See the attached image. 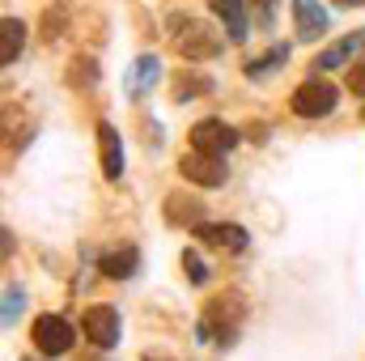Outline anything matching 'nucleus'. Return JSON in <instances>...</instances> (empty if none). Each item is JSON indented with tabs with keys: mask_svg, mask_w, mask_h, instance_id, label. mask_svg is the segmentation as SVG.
Wrapping results in <instances>:
<instances>
[{
	"mask_svg": "<svg viewBox=\"0 0 365 361\" xmlns=\"http://www.w3.org/2000/svg\"><path fill=\"white\" fill-rule=\"evenodd\" d=\"M175 51H179L182 60H212L217 51H221V39H217V30L208 26V21H195V17H187V21H175Z\"/></svg>",
	"mask_w": 365,
	"mask_h": 361,
	"instance_id": "f257e3e1",
	"label": "nucleus"
},
{
	"mask_svg": "<svg viewBox=\"0 0 365 361\" xmlns=\"http://www.w3.org/2000/svg\"><path fill=\"white\" fill-rule=\"evenodd\" d=\"M289 102H293V115H302V119H323V115L336 111L340 90H336L327 77H310V81H302V86L293 90Z\"/></svg>",
	"mask_w": 365,
	"mask_h": 361,
	"instance_id": "f03ea898",
	"label": "nucleus"
},
{
	"mask_svg": "<svg viewBox=\"0 0 365 361\" xmlns=\"http://www.w3.org/2000/svg\"><path fill=\"white\" fill-rule=\"evenodd\" d=\"M30 340H34V349H38L43 357H64V353L73 349V327H68V319H60V315H43V319H34Z\"/></svg>",
	"mask_w": 365,
	"mask_h": 361,
	"instance_id": "7ed1b4c3",
	"label": "nucleus"
},
{
	"mask_svg": "<svg viewBox=\"0 0 365 361\" xmlns=\"http://www.w3.org/2000/svg\"><path fill=\"white\" fill-rule=\"evenodd\" d=\"M179 175L187 183H195V187H221V183L230 179L225 158H217V153H200V149H191V153H182L179 158Z\"/></svg>",
	"mask_w": 365,
	"mask_h": 361,
	"instance_id": "20e7f679",
	"label": "nucleus"
},
{
	"mask_svg": "<svg viewBox=\"0 0 365 361\" xmlns=\"http://www.w3.org/2000/svg\"><path fill=\"white\" fill-rule=\"evenodd\" d=\"M81 327H86V340H90V345H98V349L119 345V310H115V306H106V302L86 306Z\"/></svg>",
	"mask_w": 365,
	"mask_h": 361,
	"instance_id": "39448f33",
	"label": "nucleus"
},
{
	"mask_svg": "<svg viewBox=\"0 0 365 361\" xmlns=\"http://www.w3.org/2000/svg\"><path fill=\"white\" fill-rule=\"evenodd\" d=\"M234 145H238V132H234L230 123H221V119H200V123L191 128V149H200V153L225 158Z\"/></svg>",
	"mask_w": 365,
	"mask_h": 361,
	"instance_id": "423d86ee",
	"label": "nucleus"
},
{
	"mask_svg": "<svg viewBox=\"0 0 365 361\" xmlns=\"http://www.w3.org/2000/svg\"><path fill=\"white\" fill-rule=\"evenodd\" d=\"M238 319H242L238 298H212V302H208V310H204V323H200V340H208L212 332H217L221 340H230V336H234V327H238Z\"/></svg>",
	"mask_w": 365,
	"mask_h": 361,
	"instance_id": "0eeeda50",
	"label": "nucleus"
},
{
	"mask_svg": "<svg viewBox=\"0 0 365 361\" xmlns=\"http://www.w3.org/2000/svg\"><path fill=\"white\" fill-rule=\"evenodd\" d=\"M191 234H195L204 247H212V251H247V230H242V225H234V221H221V225L200 221Z\"/></svg>",
	"mask_w": 365,
	"mask_h": 361,
	"instance_id": "6e6552de",
	"label": "nucleus"
},
{
	"mask_svg": "<svg viewBox=\"0 0 365 361\" xmlns=\"http://www.w3.org/2000/svg\"><path fill=\"white\" fill-rule=\"evenodd\" d=\"M293 30L302 43H314L327 34V13L319 0H293Z\"/></svg>",
	"mask_w": 365,
	"mask_h": 361,
	"instance_id": "1a4fd4ad",
	"label": "nucleus"
},
{
	"mask_svg": "<svg viewBox=\"0 0 365 361\" xmlns=\"http://www.w3.org/2000/svg\"><path fill=\"white\" fill-rule=\"evenodd\" d=\"M98 158H102V175L110 183L123 175V141H119V132L106 119L98 123Z\"/></svg>",
	"mask_w": 365,
	"mask_h": 361,
	"instance_id": "9d476101",
	"label": "nucleus"
},
{
	"mask_svg": "<svg viewBox=\"0 0 365 361\" xmlns=\"http://www.w3.org/2000/svg\"><path fill=\"white\" fill-rule=\"evenodd\" d=\"M361 47H365V30H353V34H344L340 43H331V47H327V51L314 60L319 77H323L327 68H340V64H349V56H353V51H361Z\"/></svg>",
	"mask_w": 365,
	"mask_h": 361,
	"instance_id": "9b49d317",
	"label": "nucleus"
},
{
	"mask_svg": "<svg viewBox=\"0 0 365 361\" xmlns=\"http://www.w3.org/2000/svg\"><path fill=\"white\" fill-rule=\"evenodd\" d=\"M212 13L225 21V34L230 43H242L247 39V0H208Z\"/></svg>",
	"mask_w": 365,
	"mask_h": 361,
	"instance_id": "f8f14e48",
	"label": "nucleus"
},
{
	"mask_svg": "<svg viewBox=\"0 0 365 361\" xmlns=\"http://www.w3.org/2000/svg\"><path fill=\"white\" fill-rule=\"evenodd\" d=\"M136 268H140V251H136V247H119V251L102 255V272H106L110 280H128Z\"/></svg>",
	"mask_w": 365,
	"mask_h": 361,
	"instance_id": "ddd939ff",
	"label": "nucleus"
},
{
	"mask_svg": "<svg viewBox=\"0 0 365 361\" xmlns=\"http://www.w3.org/2000/svg\"><path fill=\"white\" fill-rule=\"evenodd\" d=\"M0 34H4V39H0V60L13 64V60L21 56V47H26V26H21L17 17H4V21H0Z\"/></svg>",
	"mask_w": 365,
	"mask_h": 361,
	"instance_id": "4468645a",
	"label": "nucleus"
},
{
	"mask_svg": "<svg viewBox=\"0 0 365 361\" xmlns=\"http://www.w3.org/2000/svg\"><path fill=\"white\" fill-rule=\"evenodd\" d=\"M166 217L175 221V225H200V217H204V204L200 200H191V195H170L166 200Z\"/></svg>",
	"mask_w": 365,
	"mask_h": 361,
	"instance_id": "2eb2a0df",
	"label": "nucleus"
},
{
	"mask_svg": "<svg viewBox=\"0 0 365 361\" xmlns=\"http://www.w3.org/2000/svg\"><path fill=\"white\" fill-rule=\"evenodd\" d=\"M158 81V60L153 56H140L136 60V73H132V90H145V86H153Z\"/></svg>",
	"mask_w": 365,
	"mask_h": 361,
	"instance_id": "dca6fc26",
	"label": "nucleus"
},
{
	"mask_svg": "<svg viewBox=\"0 0 365 361\" xmlns=\"http://www.w3.org/2000/svg\"><path fill=\"white\" fill-rule=\"evenodd\" d=\"M280 60H284V47H272L264 60H251V64H247V77H264V73H268L272 64H280Z\"/></svg>",
	"mask_w": 365,
	"mask_h": 361,
	"instance_id": "f3484780",
	"label": "nucleus"
},
{
	"mask_svg": "<svg viewBox=\"0 0 365 361\" xmlns=\"http://www.w3.org/2000/svg\"><path fill=\"white\" fill-rule=\"evenodd\" d=\"M182 268H187V276H191V285H204V280H208V268H204V260H200L195 251L182 255Z\"/></svg>",
	"mask_w": 365,
	"mask_h": 361,
	"instance_id": "a211bd4d",
	"label": "nucleus"
},
{
	"mask_svg": "<svg viewBox=\"0 0 365 361\" xmlns=\"http://www.w3.org/2000/svg\"><path fill=\"white\" fill-rule=\"evenodd\" d=\"M349 90L357 93V98H365V60H357V64L349 68Z\"/></svg>",
	"mask_w": 365,
	"mask_h": 361,
	"instance_id": "6ab92c4d",
	"label": "nucleus"
},
{
	"mask_svg": "<svg viewBox=\"0 0 365 361\" xmlns=\"http://www.w3.org/2000/svg\"><path fill=\"white\" fill-rule=\"evenodd\" d=\"M4 302H9V306H4V323H13V315L21 310V298H17V293L9 289V293H4Z\"/></svg>",
	"mask_w": 365,
	"mask_h": 361,
	"instance_id": "aec40b11",
	"label": "nucleus"
},
{
	"mask_svg": "<svg viewBox=\"0 0 365 361\" xmlns=\"http://www.w3.org/2000/svg\"><path fill=\"white\" fill-rule=\"evenodd\" d=\"M251 4H255V9H259V17H264V21H268V17H272V9H276V0H251Z\"/></svg>",
	"mask_w": 365,
	"mask_h": 361,
	"instance_id": "412c9836",
	"label": "nucleus"
},
{
	"mask_svg": "<svg viewBox=\"0 0 365 361\" xmlns=\"http://www.w3.org/2000/svg\"><path fill=\"white\" fill-rule=\"evenodd\" d=\"M336 4H365V0H336Z\"/></svg>",
	"mask_w": 365,
	"mask_h": 361,
	"instance_id": "4be33fe9",
	"label": "nucleus"
},
{
	"mask_svg": "<svg viewBox=\"0 0 365 361\" xmlns=\"http://www.w3.org/2000/svg\"><path fill=\"white\" fill-rule=\"evenodd\" d=\"M145 361H153V357H145Z\"/></svg>",
	"mask_w": 365,
	"mask_h": 361,
	"instance_id": "5701e85b",
	"label": "nucleus"
},
{
	"mask_svg": "<svg viewBox=\"0 0 365 361\" xmlns=\"http://www.w3.org/2000/svg\"><path fill=\"white\" fill-rule=\"evenodd\" d=\"M26 361H34V357H26Z\"/></svg>",
	"mask_w": 365,
	"mask_h": 361,
	"instance_id": "b1692460",
	"label": "nucleus"
}]
</instances>
